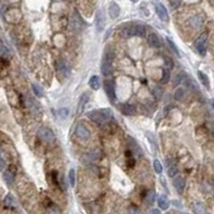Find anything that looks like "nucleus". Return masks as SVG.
<instances>
[{"instance_id":"obj_1","label":"nucleus","mask_w":214,"mask_h":214,"mask_svg":"<svg viewBox=\"0 0 214 214\" xmlns=\"http://www.w3.org/2000/svg\"><path fill=\"white\" fill-rule=\"evenodd\" d=\"M207 33H202V34L199 35L197 40L195 42V47L197 49V51L199 53L200 56H204L206 55V50H207Z\"/></svg>"},{"instance_id":"obj_2","label":"nucleus","mask_w":214,"mask_h":214,"mask_svg":"<svg viewBox=\"0 0 214 214\" xmlns=\"http://www.w3.org/2000/svg\"><path fill=\"white\" fill-rule=\"evenodd\" d=\"M38 136L42 139V140L46 141V143H53L55 140V135L54 133L51 132L49 128H46V127H42L39 130L38 132Z\"/></svg>"},{"instance_id":"obj_3","label":"nucleus","mask_w":214,"mask_h":214,"mask_svg":"<svg viewBox=\"0 0 214 214\" xmlns=\"http://www.w3.org/2000/svg\"><path fill=\"white\" fill-rule=\"evenodd\" d=\"M87 117L99 125H102L103 123L106 121V119L104 118V116L102 115L101 110H92L91 112H88Z\"/></svg>"},{"instance_id":"obj_4","label":"nucleus","mask_w":214,"mask_h":214,"mask_svg":"<svg viewBox=\"0 0 214 214\" xmlns=\"http://www.w3.org/2000/svg\"><path fill=\"white\" fill-rule=\"evenodd\" d=\"M75 134H76V136H77L79 139H82V140H87V139H89V137H90L89 130H88L86 125L82 124V123L76 127Z\"/></svg>"},{"instance_id":"obj_5","label":"nucleus","mask_w":214,"mask_h":214,"mask_svg":"<svg viewBox=\"0 0 214 214\" xmlns=\"http://www.w3.org/2000/svg\"><path fill=\"white\" fill-rule=\"evenodd\" d=\"M127 143L128 145H130L131 149H132V152L134 153V155L136 157H141L143 155V152L141 151V149L139 148V146L137 145L136 140L135 139H133L131 136H127Z\"/></svg>"},{"instance_id":"obj_6","label":"nucleus","mask_w":214,"mask_h":214,"mask_svg":"<svg viewBox=\"0 0 214 214\" xmlns=\"http://www.w3.org/2000/svg\"><path fill=\"white\" fill-rule=\"evenodd\" d=\"M104 89H105V92H106L108 99H110L111 101H114L115 98H116V92H115L114 82H111V80H105Z\"/></svg>"},{"instance_id":"obj_7","label":"nucleus","mask_w":214,"mask_h":214,"mask_svg":"<svg viewBox=\"0 0 214 214\" xmlns=\"http://www.w3.org/2000/svg\"><path fill=\"white\" fill-rule=\"evenodd\" d=\"M155 11H156L157 16L159 17V19L163 22H168L169 17H168V13L166 8L162 3H156L155 4Z\"/></svg>"},{"instance_id":"obj_8","label":"nucleus","mask_w":214,"mask_h":214,"mask_svg":"<svg viewBox=\"0 0 214 214\" xmlns=\"http://www.w3.org/2000/svg\"><path fill=\"white\" fill-rule=\"evenodd\" d=\"M70 27L73 30H80L83 28V22L80 19V16L77 14V12L74 13L72 18L70 19Z\"/></svg>"},{"instance_id":"obj_9","label":"nucleus","mask_w":214,"mask_h":214,"mask_svg":"<svg viewBox=\"0 0 214 214\" xmlns=\"http://www.w3.org/2000/svg\"><path fill=\"white\" fill-rule=\"evenodd\" d=\"M188 24L194 29H199L201 28L202 24H204V17L200 16V15H194V16L188 18Z\"/></svg>"},{"instance_id":"obj_10","label":"nucleus","mask_w":214,"mask_h":214,"mask_svg":"<svg viewBox=\"0 0 214 214\" xmlns=\"http://www.w3.org/2000/svg\"><path fill=\"white\" fill-rule=\"evenodd\" d=\"M57 69H58V71H59V73L63 76H67L70 74V67H69V64H67V62L64 61L63 59L58 60Z\"/></svg>"},{"instance_id":"obj_11","label":"nucleus","mask_w":214,"mask_h":214,"mask_svg":"<svg viewBox=\"0 0 214 214\" xmlns=\"http://www.w3.org/2000/svg\"><path fill=\"white\" fill-rule=\"evenodd\" d=\"M95 22H96V29H98V31H102L105 26V17L102 10H99L98 13H96Z\"/></svg>"},{"instance_id":"obj_12","label":"nucleus","mask_w":214,"mask_h":214,"mask_svg":"<svg viewBox=\"0 0 214 214\" xmlns=\"http://www.w3.org/2000/svg\"><path fill=\"white\" fill-rule=\"evenodd\" d=\"M108 13H109V16L112 19L117 18L120 15V6H119V4H117L116 2H111L109 8H108Z\"/></svg>"},{"instance_id":"obj_13","label":"nucleus","mask_w":214,"mask_h":214,"mask_svg":"<svg viewBox=\"0 0 214 214\" xmlns=\"http://www.w3.org/2000/svg\"><path fill=\"white\" fill-rule=\"evenodd\" d=\"M121 35L123 38H131L134 34V25H125L122 29H121Z\"/></svg>"},{"instance_id":"obj_14","label":"nucleus","mask_w":214,"mask_h":214,"mask_svg":"<svg viewBox=\"0 0 214 214\" xmlns=\"http://www.w3.org/2000/svg\"><path fill=\"white\" fill-rule=\"evenodd\" d=\"M148 42H149V44L152 47H155V48H159L161 47V41H159V37L153 32L148 35Z\"/></svg>"},{"instance_id":"obj_15","label":"nucleus","mask_w":214,"mask_h":214,"mask_svg":"<svg viewBox=\"0 0 214 214\" xmlns=\"http://www.w3.org/2000/svg\"><path fill=\"white\" fill-rule=\"evenodd\" d=\"M88 100H89V95L87 93H84L79 99V103H78L77 106V115H80L84 110V108L86 106V104L88 103Z\"/></svg>"},{"instance_id":"obj_16","label":"nucleus","mask_w":214,"mask_h":214,"mask_svg":"<svg viewBox=\"0 0 214 214\" xmlns=\"http://www.w3.org/2000/svg\"><path fill=\"white\" fill-rule=\"evenodd\" d=\"M173 186L176 188V190L179 193H181L183 191L184 186H185V181L182 177H177L173 180Z\"/></svg>"},{"instance_id":"obj_17","label":"nucleus","mask_w":214,"mask_h":214,"mask_svg":"<svg viewBox=\"0 0 214 214\" xmlns=\"http://www.w3.org/2000/svg\"><path fill=\"white\" fill-rule=\"evenodd\" d=\"M120 110L122 111V114L127 115V116H131V115L135 114V107L131 104H123L120 106Z\"/></svg>"},{"instance_id":"obj_18","label":"nucleus","mask_w":214,"mask_h":214,"mask_svg":"<svg viewBox=\"0 0 214 214\" xmlns=\"http://www.w3.org/2000/svg\"><path fill=\"white\" fill-rule=\"evenodd\" d=\"M89 85H90V87H91L93 90H98V89H100V87H101L100 78H99L96 75L92 76V77L89 79Z\"/></svg>"},{"instance_id":"obj_19","label":"nucleus","mask_w":214,"mask_h":214,"mask_svg":"<svg viewBox=\"0 0 214 214\" xmlns=\"http://www.w3.org/2000/svg\"><path fill=\"white\" fill-rule=\"evenodd\" d=\"M101 71H102L103 75H105V76L111 75V72H112L111 64L108 63V62H106V61H103L102 62V67H101Z\"/></svg>"},{"instance_id":"obj_20","label":"nucleus","mask_w":214,"mask_h":214,"mask_svg":"<svg viewBox=\"0 0 214 214\" xmlns=\"http://www.w3.org/2000/svg\"><path fill=\"white\" fill-rule=\"evenodd\" d=\"M157 204H159V208L163 209V210H166L169 207V201H168L167 197L165 195H162L159 197V200H157Z\"/></svg>"},{"instance_id":"obj_21","label":"nucleus","mask_w":214,"mask_h":214,"mask_svg":"<svg viewBox=\"0 0 214 214\" xmlns=\"http://www.w3.org/2000/svg\"><path fill=\"white\" fill-rule=\"evenodd\" d=\"M193 211L195 214H206V207L201 202H197V204H194Z\"/></svg>"},{"instance_id":"obj_22","label":"nucleus","mask_w":214,"mask_h":214,"mask_svg":"<svg viewBox=\"0 0 214 214\" xmlns=\"http://www.w3.org/2000/svg\"><path fill=\"white\" fill-rule=\"evenodd\" d=\"M3 179L9 185H11V184L14 182V173L11 170H6L3 172Z\"/></svg>"},{"instance_id":"obj_23","label":"nucleus","mask_w":214,"mask_h":214,"mask_svg":"<svg viewBox=\"0 0 214 214\" xmlns=\"http://www.w3.org/2000/svg\"><path fill=\"white\" fill-rule=\"evenodd\" d=\"M134 34L138 37H145L146 35V28L141 25H134Z\"/></svg>"},{"instance_id":"obj_24","label":"nucleus","mask_w":214,"mask_h":214,"mask_svg":"<svg viewBox=\"0 0 214 214\" xmlns=\"http://www.w3.org/2000/svg\"><path fill=\"white\" fill-rule=\"evenodd\" d=\"M198 77H199L200 82L202 83V85L206 86L207 89H210V82H209V78L208 76L206 75L204 73H202L201 71L198 72Z\"/></svg>"},{"instance_id":"obj_25","label":"nucleus","mask_w":214,"mask_h":214,"mask_svg":"<svg viewBox=\"0 0 214 214\" xmlns=\"http://www.w3.org/2000/svg\"><path fill=\"white\" fill-rule=\"evenodd\" d=\"M184 94H185V92H184L183 88H178L175 91V99L177 101H181L184 98Z\"/></svg>"},{"instance_id":"obj_26","label":"nucleus","mask_w":214,"mask_h":214,"mask_svg":"<svg viewBox=\"0 0 214 214\" xmlns=\"http://www.w3.org/2000/svg\"><path fill=\"white\" fill-rule=\"evenodd\" d=\"M100 151L99 150H93V151H91V152H89L87 154V156H88V159H90V161H94V159H98L99 157H100Z\"/></svg>"},{"instance_id":"obj_27","label":"nucleus","mask_w":214,"mask_h":214,"mask_svg":"<svg viewBox=\"0 0 214 214\" xmlns=\"http://www.w3.org/2000/svg\"><path fill=\"white\" fill-rule=\"evenodd\" d=\"M9 49L6 48V46L3 44V42L0 40V56L1 57H6V56L9 55Z\"/></svg>"},{"instance_id":"obj_28","label":"nucleus","mask_w":214,"mask_h":214,"mask_svg":"<svg viewBox=\"0 0 214 214\" xmlns=\"http://www.w3.org/2000/svg\"><path fill=\"white\" fill-rule=\"evenodd\" d=\"M166 42H167L168 46H169L170 48H171V50H172L173 53H175V54H176V55H177V56H180L179 49H178V47H177V46H176V45H175V43H173L172 41H171L170 39H168V38H167V39H166Z\"/></svg>"},{"instance_id":"obj_29","label":"nucleus","mask_w":214,"mask_h":214,"mask_svg":"<svg viewBox=\"0 0 214 214\" xmlns=\"http://www.w3.org/2000/svg\"><path fill=\"white\" fill-rule=\"evenodd\" d=\"M169 78H170V73L168 71V69H163V78L161 79V83L162 84H166V83H168Z\"/></svg>"},{"instance_id":"obj_30","label":"nucleus","mask_w":214,"mask_h":214,"mask_svg":"<svg viewBox=\"0 0 214 214\" xmlns=\"http://www.w3.org/2000/svg\"><path fill=\"white\" fill-rule=\"evenodd\" d=\"M32 89H33V92H34V94H37L38 96H43L44 95V91H43V89L40 86H38V85H35V84H33L32 85Z\"/></svg>"},{"instance_id":"obj_31","label":"nucleus","mask_w":214,"mask_h":214,"mask_svg":"<svg viewBox=\"0 0 214 214\" xmlns=\"http://www.w3.org/2000/svg\"><path fill=\"white\" fill-rule=\"evenodd\" d=\"M177 173H178V167H177V166H171V167L168 168V170H167L168 177L173 178L176 175H177Z\"/></svg>"},{"instance_id":"obj_32","label":"nucleus","mask_w":214,"mask_h":214,"mask_svg":"<svg viewBox=\"0 0 214 214\" xmlns=\"http://www.w3.org/2000/svg\"><path fill=\"white\" fill-rule=\"evenodd\" d=\"M153 166H154V169L157 173H161L162 171H163V166H162V164L159 163V159H155V161L153 162Z\"/></svg>"},{"instance_id":"obj_33","label":"nucleus","mask_w":214,"mask_h":214,"mask_svg":"<svg viewBox=\"0 0 214 214\" xmlns=\"http://www.w3.org/2000/svg\"><path fill=\"white\" fill-rule=\"evenodd\" d=\"M182 79H183V77H182V74H177V75L175 76V78H173V80H172L173 86H179L180 84H181Z\"/></svg>"},{"instance_id":"obj_34","label":"nucleus","mask_w":214,"mask_h":214,"mask_svg":"<svg viewBox=\"0 0 214 214\" xmlns=\"http://www.w3.org/2000/svg\"><path fill=\"white\" fill-rule=\"evenodd\" d=\"M69 179H70V183H71V185L74 186V184H75V170H74V169L70 170Z\"/></svg>"},{"instance_id":"obj_35","label":"nucleus","mask_w":214,"mask_h":214,"mask_svg":"<svg viewBox=\"0 0 214 214\" xmlns=\"http://www.w3.org/2000/svg\"><path fill=\"white\" fill-rule=\"evenodd\" d=\"M58 115H59L61 118H67L69 116V109L67 108H60L58 110Z\"/></svg>"},{"instance_id":"obj_36","label":"nucleus","mask_w":214,"mask_h":214,"mask_svg":"<svg viewBox=\"0 0 214 214\" xmlns=\"http://www.w3.org/2000/svg\"><path fill=\"white\" fill-rule=\"evenodd\" d=\"M115 59V54L111 53V51H109V53L106 54V58H105L104 61L108 62V63H111V61Z\"/></svg>"},{"instance_id":"obj_37","label":"nucleus","mask_w":214,"mask_h":214,"mask_svg":"<svg viewBox=\"0 0 214 214\" xmlns=\"http://www.w3.org/2000/svg\"><path fill=\"white\" fill-rule=\"evenodd\" d=\"M154 196H155V194L154 192H149V194L147 195V197H146V200H147V202L148 204H152L153 201H154Z\"/></svg>"},{"instance_id":"obj_38","label":"nucleus","mask_w":214,"mask_h":214,"mask_svg":"<svg viewBox=\"0 0 214 214\" xmlns=\"http://www.w3.org/2000/svg\"><path fill=\"white\" fill-rule=\"evenodd\" d=\"M4 204H6V206H8V207L12 206V196H11V195L6 196V199H4Z\"/></svg>"},{"instance_id":"obj_39","label":"nucleus","mask_w":214,"mask_h":214,"mask_svg":"<svg viewBox=\"0 0 214 214\" xmlns=\"http://www.w3.org/2000/svg\"><path fill=\"white\" fill-rule=\"evenodd\" d=\"M128 213H130V214H141L140 211H139L138 209L136 208V207H132V208H130V210H128Z\"/></svg>"},{"instance_id":"obj_40","label":"nucleus","mask_w":214,"mask_h":214,"mask_svg":"<svg viewBox=\"0 0 214 214\" xmlns=\"http://www.w3.org/2000/svg\"><path fill=\"white\" fill-rule=\"evenodd\" d=\"M165 63H166V65H167V67H168V69H171V67H173L172 60L169 59V58H167V59H165Z\"/></svg>"},{"instance_id":"obj_41","label":"nucleus","mask_w":214,"mask_h":214,"mask_svg":"<svg viewBox=\"0 0 214 214\" xmlns=\"http://www.w3.org/2000/svg\"><path fill=\"white\" fill-rule=\"evenodd\" d=\"M49 213H50V214H58L59 212H58L57 209L54 208V209H49Z\"/></svg>"},{"instance_id":"obj_42","label":"nucleus","mask_w":214,"mask_h":214,"mask_svg":"<svg viewBox=\"0 0 214 214\" xmlns=\"http://www.w3.org/2000/svg\"><path fill=\"white\" fill-rule=\"evenodd\" d=\"M150 214H161V212H159V210H157V209H153Z\"/></svg>"},{"instance_id":"obj_43","label":"nucleus","mask_w":214,"mask_h":214,"mask_svg":"<svg viewBox=\"0 0 214 214\" xmlns=\"http://www.w3.org/2000/svg\"><path fill=\"white\" fill-rule=\"evenodd\" d=\"M170 4H171V6H178V4H180V2L179 1H178V2H172V1H171Z\"/></svg>"},{"instance_id":"obj_44","label":"nucleus","mask_w":214,"mask_h":214,"mask_svg":"<svg viewBox=\"0 0 214 214\" xmlns=\"http://www.w3.org/2000/svg\"><path fill=\"white\" fill-rule=\"evenodd\" d=\"M212 107H213V109H214V100H212Z\"/></svg>"}]
</instances>
